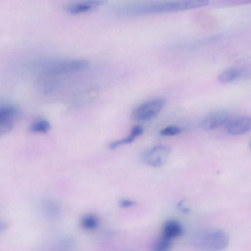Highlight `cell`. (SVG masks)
I'll list each match as a JSON object with an SVG mask.
<instances>
[{
    "label": "cell",
    "mask_w": 251,
    "mask_h": 251,
    "mask_svg": "<svg viewBox=\"0 0 251 251\" xmlns=\"http://www.w3.org/2000/svg\"><path fill=\"white\" fill-rule=\"evenodd\" d=\"M166 104L164 98L158 97L141 104L132 112V118L137 121H147L154 118Z\"/></svg>",
    "instance_id": "cell-2"
},
{
    "label": "cell",
    "mask_w": 251,
    "mask_h": 251,
    "mask_svg": "<svg viewBox=\"0 0 251 251\" xmlns=\"http://www.w3.org/2000/svg\"><path fill=\"white\" fill-rule=\"evenodd\" d=\"M14 127L13 122H0V136L10 132Z\"/></svg>",
    "instance_id": "cell-17"
},
{
    "label": "cell",
    "mask_w": 251,
    "mask_h": 251,
    "mask_svg": "<svg viewBox=\"0 0 251 251\" xmlns=\"http://www.w3.org/2000/svg\"><path fill=\"white\" fill-rule=\"evenodd\" d=\"M201 240L200 244L203 248L212 251H220L227 247L229 238L225 232L214 230L204 235Z\"/></svg>",
    "instance_id": "cell-4"
},
{
    "label": "cell",
    "mask_w": 251,
    "mask_h": 251,
    "mask_svg": "<svg viewBox=\"0 0 251 251\" xmlns=\"http://www.w3.org/2000/svg\"><path fill=\"white\" fill-rule=\"evenodd\" d=\"M229 114L224 110H217L207 114L202 120L200 127L205 131L218 128L226 124L229 120Z\"/></svg>",
    "instance_id": "cell-6"
},
{
    "label": "cell",
    "mask_w": 251,
    "mask_h": 251,
    "mask_svg": "<svg viewBox=\"0 0 251 251\" xmlns=\"http://www.w3.org/2000/svg\"><path fill=\"white\" fill-rule=\"evenodd\" d=\"M5 226L4 223L0 222V232L4 230Z\"/></svg>",
    "instance_id": "cell-19"
},
{
    "label": "cell",
    "mask_w": 251,
    "mask_h": 251,
    "mask_svg": "<svg viewBox=\"0 0 251 251\" xmlns=\"http://www.w3.org/2000/svg\"><path fill=\"white\" fill-rule=\"evenodd\" d=\"M172 243L170 240L162 238L154 246L153 251H170Z\"/></svg>",
    "instance_id": "cell-15"
},
{
    "label": "cell",
    "mask_w": 251,
    "mask_h": 251,
    "mask_svg": "<svg viewBox=\"0 0 251 251\" xmlns=\"http://www.w3.org/2000/svg\"><path fill=\"white\" fill-rule=\"evenodd\" d=\"M89 64L88 60L80 59L56 61L47 65V71L56 75L68 74L82 71Z\"/></svg>",
    "instance_id": "cell-3"
},
{
    "label": "cell",
    "mask_w": 251,
    "mask_h": 251,
    "mask_svg": "<svg viewBox=\"0 0 251 251\" xmlns=\"http://www.w3.org/2000/svg\"><path fill=\"white\" fill-rule=\"evenodd\" d=\"M100 3V1H92L74 4L68 6L67 11L72 15L80 14L91 11Z\"/></svg>",
    "instance_id": "cell-11"
},
{
    "label": "cell",
    "mask_w": 251,
    "mask_h": 251,
    "mask_svg": "<svg viewBox=\"0 0 251 251\" xmlns=\"http://www.w3.org/2000/svg\"><path fill=\"white\" fill-rule=\"evenodd\" d=\"M183 233L182 225L177 221L171 220L167 221L163 227L162 238L171 240L181 236Z\"/></svg>",
    "instance_id": "cell-8"
},
{
    "label": "cell",
    "mask_w": 251,
    "mask_h": 251,
    "mask_svg": "<svg viewBox=\"0 0 251 251\" xmlns=\"http://www.w3.org/2000/svg\"><path fill=\"white\" fill-rule=\"evenodd\" d=\"M136 204V202L131 199H124L121 200L119 203V206L122 208H129L133 206Z\"/></svg>",
    "instance_id": "cell-18"
},
{
    "label": "cell",
    "mask_w": 251,
    "mask_h": 251,
    "mask_svg": "<svg viewBox=\"0 0 251 251\" xmlns=\"http://www.w3.org/2000/svg\"><path fill=\"white\" fill-rule=\"evenodd\" d=\"M207 5L208 2L204 0L170 1L126 6L121 8L118 13L126 16L166 13L193 9Z\"/></svg>",
    "instance_id": "cell-1"
},
{
    "label": "cell",
    "mask_w": 251,
    "mask_h": 251,
    "mask_svg": "<svg viewBox=\"0 0 251 251\" xmlns=\"http://www.w3.org/2000/svg\"><path fill=\"white\" fill-rule=\"evenodd\" d=\"M181 129L176 126H168L160 132L161 136H175L179 135L181 133Z\"/></svg>",
    "instance_id": "cell-16"
},
{
    "label": "cell",
    "mask_w": 251,
    "mask_h": 251,
    "mask_svg": "<svg viewBox=\"0 0 251 251\" xmlns=\"http://www.w3.org/2000/svg\"><path fill=\"white\" fill-rule=\"evenodd\" d=\"M51 129L50 123L46 120L41 119L35 122L30 127V131L35 133L46 134Z\"/></svg>",
    "instance_id": "cell-14"
},
{
    "label": "cell",
    "mask_w": 251,
    "mask_h": 251,
    "mask_svg": "<svg viewBox=\"0 0 251 251\" xmlns=\"http://www.w3.org/2000/svg\"><path fill=\"white\" fill-rule=\"evenodd\" d=\"M19 114L18 109L9 104L0 105V122H13Z\"/></svg>",
    "instance_id": "cell-12"
},
{
    "label": "cell",
    "mask_w": 251,
    "mask_h": 251,
    "mask_svg": "<svg viewBox=\"0 0 251 251\" xmlns=\"http://www.w3.org/2000/svg\"><path fill=\"white\" fill-rule=\"evenodd\" d=\"M143 133V128L139 126L134 127L129 135L125 138L114 141L110 144L111 149H115L123 145L131 144Z\"/></svg>",
    "instance_id": "cell-9"
},
{
    "label": "cell",
    "mask_w": 251,
    "mask_h": 251,
    "mask_svg": "<svg viewBox=\"0 0 251 251\" xmlns=\"http://www.w3.org/2000/svg\"><path fill=\"white\" fill-rule=\"evenodd\" d=\"M171 152V149L168 146L157 145L145 153L144 160L149 165L153 167H159L167 162Z\"/></svg>",
    "instance_id": "cell-5"
},
{
    "label": "cell",
    "mask_w": 251,
    "mask_h": 251,
    "mask_svg": "<svg viewBox=\"0 0 251 251\" xmlns=\"http://www.w3.org/2000/svg\"><path fill=\"white\" fill-rule=\"evenodd\" d=\"M251 128V118L249 116H242L230 121L226 131L228 134L237 136L249 132Z\"/></svg>",
    "instance_id": "cell-7"
},
{
    "label": "cell",
    "mask_w": 251,
    "mask_h": 251,
    "mask_svg": "<svg viewBox=\"0 0 251 251\" xmlns=\"http://www.w3.org/2000/svg\"><path fill=\"white\" fill-rule=\"evenodd\" d=\"M245 74V70L240 68H234L227 69L222 72L218 79L221 83H227L234 81L242 77Z\"/></svg>",
    "instance_id": "cell-10"
},
{
    "label": "cell",
    "mask_w": 251,
    "mask_h": 251,
    "mask_svg": "<svg viewBox=\"0 0 251 251\" xmlns=\"http://www.w3.org/2000/svg\"><path fill=\"white\" fill-rule=\"evenodd\" d=\"M99 224L98 217L93 214H88L84 215L80 221L82 228L87 230L95 229L98 227Z\"/></svg>",
    "instance_id": "cell-13"
}]
</instances>
